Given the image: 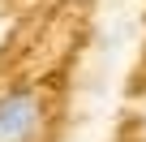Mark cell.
<instances>
[{"instance_id": "obj_1", "label": "cell", "mask_w": 146, "mask_h": 142, "mask_svg": "<svg viewBox=\"0 0 146 142\" xmlns=\"http://www.w3.org/2000/svg\"><path fill=\"white\" fill-rule=\"evenodd\" d=\"M43 125V99L26 86L0 95V142H35Z\"/></svg>"}]
</instances>
